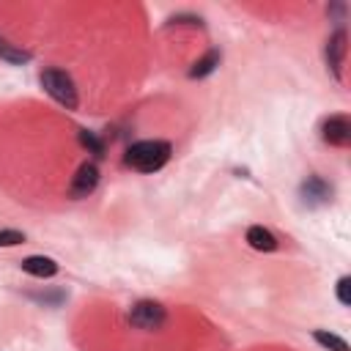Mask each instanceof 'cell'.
<instances>
[{"label":"cell","instance_id":"1","mask_svg":"<svg viewBox=\"0 0 351 351\" xmlns=\"http://www.w3.org/2000/svg\"><path fill=\"white\" fill-rule=\"evenodd\" d=\"M173 145L167 140H137L126 148L123 165L140 170V173H156L170 162Z\"/></svg>","mask_w":351,"mask_h":351},{"label":"cell","instance_id":"2","mask_svg":"<svg viewBox=\"0 0 351 351\" xmlns=\"http://www.w3.org/2000/svg\"><path fill=\"white\" fill-rule=\"evenodd\" d=\"M38 82H41L44 93H47L52 101H58L60 107H66V110H77V107H80L77 85H74V80H71L63 69H55V66L44 69V71L38 74Z\"/></svg>","mask_w":351,"mask_h":351},{"label":"cell","instance_id":"3","mask_svg":"<svg viewBox=\"0 0 351 351\" xmlns=\"http://www.w3.org/2000/svg\"><path fill=\"white\" fill-rule=\"evenodd\" d=\"M129 324L134 329H143V332H154V329H162L165 321H167V310L154 302V299H140L129 307Z\"/></svg>","mask_w":351,"mask_h":351},{"label":"cell","instance_id":"4","mask_svg":"<svg viewBox=\"0 0 351 351\" xmlns=\"http://www.w3.org/2000/svg\"><path fill=\"white\" fill-rule=\"evenodd\" d=\"M346 52H348V36L346 30H335L326 41V49H324V58H326V69L332 71L335 80H343V63H346Z\"/></svg>","mask_w":351,"mask_h":351},{"label":"cell","instance_id":"5","mask_svg":"<svg viewBox=\"0 0 351 351\" xmlns=\"http://www.w3.org/2000/svg\"><path fill=\"white\" fill-rule=\"evenodd\" d=\"M321 140L335 148H346L351 143V121L346 115H329L321 123Z\"/></svg>","mask_w":351,"mask_h":351},{"label":"cell","instance_id":"6","mask_svg":"<svg viewBox=\"0 0 351 351\" xmlns=\"http://www.w3.org/2000/svg\"><path fill=\"white\" fill-rule=\"evenodd\" d=\"M96 186H99V167H96L93 162H85V165L77 167L74 178H71V184H69V195L80 200V197L93 195Z\"/></svg>","mask_w":351,"mask_h":351},{"label":"cell","instance_id":"7","mask_svg":"<svg viewBox=\"0 0 351 351\" xmlns=\"http://www.w3.org/2000/svg\"><path fill=\"white\" fill-rule=\"evenodd\" d=\"M22 271L30 274V277L47 280V277L58 274V261L49 258V255H27V258H22Z\"/></svg>","mask_w":351,"mask_h":351},{"label":"cell","instance_id":"8","mask_svg":"<svg viewBox=\"0 0 351 351\" xmlns=\"http://www.w3.org/2000/svg\"><path fill=\"white\" fill-rule=\"evenodd\" d=\"M302 197H304V203H310V206L326 203V200H332V186H329L324 178L310 176V178L302 184Z\"/></svg>","mask_w":351,"mask_h":351},{"label":"cell","instance_id":"9","mask_svg":"<svg viewBox=\"0 0 351 351\" xmlns=\"http://www.w3.org/2000/svg\"><path fill=\"white\" fill-rule=\"evenodd\" d=\"M247 244H250L252 250H258V252H274L280 241H277V236H274L269 228L252 225V228H247Z\"/></svg>","mask_w":351,"mask_h":351},{"label":"cell","instance_id":"10","mask_svg":"<svg viewBox=\"0 0 351 351\" xmlns=\"http://www.w3.org/2000/svg\"><path fill=\"white\" fill-rule=\"evenodd\" d=\"M219 60H222V52H219V49H208L203 58H197V60L192 63V69H189V80H203V77L214 74L217 66H219Z\"/></svg>","mask_w":351,"mask_h":351},{"label":"cell","instance_id":"11","mask_svg":"<svg viewBox=\"0 0 351 351\" xmlns=\"http://www.w3.org/2000/svg\"><path fill=\"white\" fill-rule=\"evenodd\" d=\"M30 58H33L30 49H22L19 44H14V41H8V38L0 36V60L14 63V66H22V63H27Z\"/></svg>","mask_w":351,"mask_h":351},{"label":"cell","instance_id":"12","mask_svg":"<svg viewBox=\"0 0 351 351\" xmlns=\"http://www.w3.org/2000/svg\"><path fill=\"white\" fill-rule=\"evenodd\" d=\"M313 340H315L321 348H326V351H351L348 343H346L340 335L326 332V329H315V332H313Z\"/></svg>","mask_w":351,"mask_h":351},{"label":"cell","instance_id":"13","mask_svg":"<svg viewBox=\"0 0 351 351\" xmlns=\"http://www.w3.org/2000/svg\"><path fill=\"white\" fill-rule=\"evenodd\" d=\"M77 140H80V145H82L88 154H93V156H104V140H101L96 132H90V129H80Z\"/></svg>","mask_w":351,"mask_h":351},{"label":"cell","instance_id":"14","mask_svg":"<svg viewBox=\"0 0 351 351\" xmlns=\"http://www.w3.org/2000/svg\"><path fill=\"white\" fill-rule=\"evenodd\" d=\"M25 241V233L16 228H0V247H16Z\"/></svg>","mask_w":351,"mask_h":351},{"label":"cell","instance_id":"15","mask_svg":"<svg viewBox=\"0 0 351 351\" xmlns=\"http://www.w3.org/2000/svg\"><path fill=\"white\" fill-rule=\"evenodd\" d=\"M335 296H337V302L340 304H351V277H340L337 280V285H335Z\"/></svg>","mask_w":351,"mask_h":351},{"label":"cell","instance_id":"16","mask_svg":"<svg viewBox=\"0 0 351 351\" xmlns=\"http://www.w3.org/2000/svg\"><path fill=\"white\" fill-rule=\"evenodd\" d=\"M170 25H203V19L200 16H192V14H176V16H170Z\"/></svg>","mask_w":351,"mask_h":351}]
</instances>
